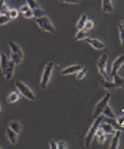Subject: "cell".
Listing matches in <instances>:
<instances>
[{
  "label": "cell",
  "mask_w": 124,
  "mask_h": 149,
  "mask_svg": "<svg viewBox=\"0 0 124 149\" xmlns=\"http://www.w3.org/2000/svg\"><path fill=\"white\" fill-rule=\"evenodd\" d=\"M85 41L90 44L93 48L97 50H102L105 48V44L101 41H99L97 39H92V38H86Z\"/></svg>",
  "instance_id": "obj_10"
},
{
  "label": "cell",
  "mask_w": 124,
  "mask_h": 149,
  "mask_svg": "<svg viewBox=\"0 0 124 149\" xmlns=\"http://www.w3.org/2000/svg\"><path fill=\"white\" fill-rule=\"evenodd\" d=\"M49 147L52 149H58L57 142L55 140H51L49 141Z\"/></svg>",
  "instance_id": "obj_37"
},
{
  "label": "cell",
  "mask_w": 124,
  "mask_h": 149,
  "mask_svg": "<svg viewBox=\"0 0 124 149\" xmlns=\"http://www.w3.org/2000/svg\"><path fill=\"white\" fill-rule=\"evenodd\" d=\"M102 115V114H101ZM102 121H106L107 123H110L112 126V127L116 130V131H123L124 132V126L123 125H121L117 121L116 118H108V117L104 116L102 115Z\"/></svg>",
  "instance_id": "obj_9"
},
{
  "label": "cell",
  "mask_w": 124,
  "mask_h": 149,
  "mask_svg": "<svg viewBox=\"0 0 124 149\" xmlns=\"http://www.w3.org/2000/svg\"><path fill=\"white\" fill-rule=\"evenodd\" d=\"M15 86L20 92L24 97L29 100V101H34L36 99L34 93L31 91L28 86L25 84L24 82L20 80H17L15 81Z\"/></svg>",
  "instance_id": "obj_4"
},
{
  "label": "cell",
  "mask_w": 124,
  "mask_h": 149,
  "mask_svg": "<svg viewBox=\"0 0 124 149\" xmlns=\"http://www.w3.org/2000/svg\"><path fill=\"white\" fill-rule=\"evenodd\" d=\"M102 121V115L98 116V118H95L94 121H93V124L91 125L89 130H88V133L86 135L85 139H84V145L86 148H89L93 140V138L96 136V133L97 129L99 127V125Z\"/></svg>",
  "instance_id": "obj_2"
},
{
  "label": "cell",
  "mask_w": 124,
  "mask_h": 149,
  "mask_svg": "<svg viewBox=\"0 0 124 149\" xmlns=\"http://www.w3.org/2000/svg\"><path fill=\"white\" fill-rule=\"evenodd\" d=\"M12 20L7 14H0V25H4Z\"/></svg>",
  "instance_id": "obj_28"
},
{
  "label": "cell",
  "mask_w": 124,
  "mask_h": 149,
  "mask_svg": "<svg viewBox=\"0 0 124 149\" xmlns=\"http://www.w3.org/2000/svg\"><path fill=\"white\" fill-rule=\"evenodd\" d=\"M87 71H88V67H84L82 68V69H80L77 73H76V79L77 80H82L86 77L87 74Z\"/></svg>",
  "instance_id": "obj_27"
},
{
  "label": "cell",
  "mask_w": 124,
  "mask_h": 149,
  "mask_svg": "<svg viewBox=\"0 0 124 149\" xmlns=\"http://www.w3.org/2000/svg\"><path fill=\"white\" fill-rule=\"evenodd\" d=\"M8 15L9 16V17H10L11 19H16L17 18V17L19 16V11L17 10V9H11L10 10H9V14Z\"/></svg>",
  "instance_id": "obj_30"
},
{
  "label": "cell",
  "mask_w": 124,
  "mask_h": 149,
  "mask_svg": "<svg viewBox=\"0 0 124 149\" xmlns=\"http://www.w3.org/2000/svg\"><path fill=\"white\" fill-rule=\"evenodd\" d=\"M94 26V23L92 20H88L87 19L86 22L85 24V26H84V29L88 30V31H90L91 29L93 28Z\"/></svg>",
  "instance_id": "obj_31"
},
{
  "label": "cell",
  "mask_w": 124,
  "mask_h": 149,
  "mask_svg": "<svg viewBox=\"0 0 124 149\" xmlns=\"http://www.w3.org/2000/svg\"><path fill=\"white\" fill-rule=\"evenodd\" d=\"M23 14L24 17L26 19H31L33 17V11L32 9H29L28 11H26V12H24V13L22 14Z\"/></svg>",
  "instance_id": "obj_33"
},
{
  "label": "cell",
  "mask_w": 124,
  "mask_h": 149,
  "mask_svg": "<svg viewBox=\"0 0 124 149\" xmlns=\"http://www.w3.org/2000/svg\"><path fill=\"white\" fill-rule=\"evenodd\" d=\"M119 25H120V26H121V27L123 28V29H124V21H123V22H121V23L119 24Z\"/></svg>",
  "instance_id": "obj_40"
},
{
  "label": "cell",
  "mask_w": 124,
  "mask_h": 149,
  "mask_svg": "<svg viewBox=\"0 0 124 149\" xmlns=\"http://www.w3.org/2000/svg\"><path fill=\"white\" fill-rule=\"evenodd\" d=\"M1 104H0V111H1Z\"/></svg>",
  "instance_id": "obj_41"
},
{
  "label": "cell",
  "mask_w": 124,
  "mask_h": 149,
  "mask_svg": "<svg viewBox=\"0 0 124 149\" xmlns=\"http://www.w3.org/2000/svg\"><path fill=\"white\" fill-rule=\"evenodd\" d=\"M96 136L97 138V141L99 143V144H101V145L104 144V143L106 142V134L103 132V130L100 127H98V129H97Z\"/></svg>",
  "instance_id": "obj_22"
},
{
  "label": "cell",
  "mask_w": 124,
  "mask_h": 149,
  "mask_svg": "<svg viewBox=\"0 0 124 149\" xmlns=\"http://www.w3.org/2000/svg\"><path fill=\"white\" fill-rule=\"evenodd\" d=\"M9 58H8L7 55L4 53H1V58H0V62H1V71H2L3 75L5 73L6 70H7L8 65H9Z\"/></svg>",
  "instance_id": "obj_20"
},
{
  "label": "cell",
  "mask_w": 124,
  "mask_h": 149,
  "mask_svg": "<svg viewBox=\"0 0 124 149\" xmlns=\"http://www.w3.org/2000/svg\"><path fill=\"white\" fill-rule=\"evenodd\" d=\"M121 131H116L114 137L112 138L111 141L109 148H118L119 146V141H120V136H121Z\"/></svg>",
  "instance_id": "obj_18"
},
{
  "label": "cell",
  "mask_w": 124,
  "mask_h": 149,
  "mask_svg": "<svg viewBox=\"0 0 124 149\" xmlns=\"http://www.w3.org/2000/svg\"><path fill=\"white\" fill-rule=\"evenodd\" d=\"M99 127L103 130V132L106 134H109V135H114L115 133L116 132L115 129L112 127V126L110 123H107L106 121H101V123L99 125Z\"/></svg>",
  "instance_id": "obj_13"
},
{
  "label": "cell",
  "mask_w": 124,
  "mask_h": 149,
  "mask_svg": "<svg viewBox=\"0 0 124 149\" xmlns=\"http://www.w3.org/2000/svg\"><path fill=\"white\" fill-rule=\"evenodd\" d=\"M118 30H119V36H120V40H121V45L124 47V29L119 24H118Z\"/></svg>",
  "instance_id": "obj_32"
},
{
  "label": "cell",
  "mask_w": 124,
  "mask_h": 149,
  "mask_svg": "<svg viewBox=\"0 0 124 149\" xmlns=\"http://www.w3.org/2000/svg\"><path fill=\"white\" fill-rule=\"evenodd\" d=\"M0 148H1V147H0Z\"/></svg>",
  "instance_id": "obj_44"
},
{
  "label": "cell",
  "mask_w": 124,
  "mask_h": 149,
  "mask_svg": "<svg viewBox=\"0 0 124 149\" xmlns=\"http://www.w3.org/2000/svg\"><path fill=\"white\" fill-rule=\"evenodd\" d=\"M110 99H111V93H108L103 96V99H101L98 103H97L96 105L95 106L94 110H93V118H94V119L95 118H98V116H100L102 114L103 109H105V107H106V105L109 104V100H110Z\"/></svg>",
  "instance_id": "obj_7"
},
{
  "label": "cell",
  "mask_w": 124,
  "mask_h": 149,
  "mask_svg": "<svg viewBox=\"0 0 124 149\" xmlns=\"http://www.w3.org/2000/svg\"><path fill=\"white\" fill-rule=\"evenodd\" d=\"M59 1L67 4H79L82 0H59Z\"/></svg>",
  "instance_id": "obj_35"
},
{
  "label": "cell",
  "mask_w": 124,
  "mask_h": 149,
  "mask_svg": "<svg viewBox=\"0 0 124 149\" xmlns=\"http://www.w3.org/2000/svg\"><path fill=\"white\" fill-rule=\"evenodd\" d=\"M16 64H14L13 61L12 60H9V65H8V67L6 70L5 73H4V76L5 77L6 80H11L12 79L14 76V69H15Z\"/></svg>",
  "instance_id": "obj_14"
},
{
  "label": "cell",
  "mask_w": 124,
  "mask_h": 149,
  "mask_svg": "<svg viewBox=\"0 0 124 149\" xmlns=\"http://www.w3.org/2000/svg\"><path fill=\"white\" fill-rule=\"evenodd\" d=\"M20 99V95L17 92H16V91H13V92H11L9 95H8L7 101L8 103H9V104H14V103L19 101Z\"/></svg>",
  "instance_id": "obj_24"
},
{
  "label": "cell",
  "mask_w": 124,
  "mask_h": 149,
  "mask_svg": "<svg viewBox=\"0 0 124 149\" xmlns=\"http://www.w3.org/2000/svg\"><path fill=\"white\" fill-rule=\"evenodd\" d=\"M57 146H58V149L59 148H61V149H66L68 148L67 144L64 141H60L57 143Z\"/></svg>",
  "instance_id": "obj_34"
},
{
  "label": "cell",
  "mask_w": 124,
  "mask_h": 149,
  "mask_svg": "<svg viewBox=\"0 0 124 149\" xmlns=\"http://www.w3.org/2000/svg\"><path fill=\"white\" fill-rule=\"evenodd\" d=\"M9 47L11 50V58L12 61L17 65H20L22 62L24 58V54L22 49L17 43L9 41L8 42Z\"/></svg>",
  "instance_id": "obj_1"
},
{
  "label": "cell",
  "mask_w": 124,
  "mask_h": 149,
  "mask_svg": "<svg viewBox=\"0 0 124 149\" xmlns=\"http://www.w3.org/2000/svg\"><path fill=\"white\" fill-rule=\"evenodd\" d=\"M89 35V31L84 29H82L79 30V31H77L75 36H74V39H75L76 41L84 40V39H86V38H88Z\"/></svg>",
  "instance_id": "obj_19"
},
{
  "label": "cell",
  "mask_w": 124,
  "mask_h": 149,
  "mask_svg": "<svg viewBox=\"0 0 124 149\" xmlns=\"http://www.w3.org/2000/svg\"><path fill=\"white\" fill-rule=\"evenodd\" d=\"M0 58H1V54H0Z\"/></svg>",
  "instance_id": "obj_43"
},
{
  "label": "cell",
  "mask_w": 124,
  "mask_h": 149,
  "mask_svg": "<svg viewBox=\"0 0 124 149\" xmlns=\"http://www.w3.org/2000/svg\"><path fill=\"white\" fill-rule=\"evenodd\" d=\"M10 8H9L6 4H4L2 8V10H1V14H9V10H10Z\"/></svg>",
  "instance_id": "obj_36"
},
{
  "label": "cell",
  "mask_w": 124,
  "mask_h": 149,
  "mask_svg": "<svg viewBox=\"0 0 124 149\" xmlns=\"http://www.w3.org/2000/svg\"><path fill=\"white\" fill-rule=\"evenodd\" d=\"M4 4H5L4 0H0V14H1V10H2L3 6H4Z\"/></svg>",
  "instance_id": "obj_39"
},
{
  "label": "cell",
  "mask_w": 124,
  "mask_h": 149,
  "mask_svg": "<svg viewBox=\"0 0 124 149\" xmlns=\"http://www.w3.org/2000/svg\"><path fill=\"white\" fill-rule=\"evenodd\" d=\"M4 1H9V0H4Z\"/></svg>",
  "instance_id": "obj_42"
},
{
  "label": "cell",
  "mask_w": 124,
  "mask_h": 149,
  "mask_svg": "<svg viewBox=\"0 0 124 149\" xmlns=\"http://www.w3.org/2000/svg\"><path fill=\"white\" fill-rule=\"evenodd\" d=\"M102 10L105 13H113L114 7L111 0H102Z\"/></svg>",
  "instance_id": "obj_16"
},
{
  "label": "cell",
  "mask_w": 124,
  "mask_h": 149,
  "mask_svg": "<svg viewBox=\"0 0 124 149\" xmlns=\"http://www.w3.org/2000/svg\"><path fill=\"white\" fill-rule=\"evenodd\" d=\"M100 84L103 87L104 89L107 90L109 91H114V90L116 89V86L115 84L114 81H106L105 79H103L100 81Z\"/></svg>",
  "instance_id": "obj_15"
},
{
  "label": "cell",
  "mask_w": 124,
  "mask_h": 149,
  "mask_svg": "<svg viewBox=\"0 0 124 149\" xmlns=\"http://www.w3.org/2000/svg\"><path fill=\"white\" fill-rule=\"evenodd\" d=\"M87 21V15L86 14H82L81 18L78 21L77 24H76V29L78 30L82 29H84V26H85L86 22Z\"/></svg>",
  "instance_id": "obj_25"
},
{
  "label": "cell",
  "mask_w": 124,
  "mask_h": 149,
  "mask_svg": "<svg viewBox=\"0 0 124 149\" xmlns=\"http://www.w3.org/2000/svg\"><path fill=\"white\" fill-rule=\"evenodd\" d=\"M54 66V64L52 61H50V62H49L48 64L46 65L45 68H44V71H43L40 80V84H39V86H40L41 90H44L47 88L51 77H52Z\"/></svg>",
  "instance_id": "obj_3"
},
{
  "label": "cell",
  "mask_w": 124,
  "mask_h": 149,
  "mask_svg": "<svg viewBox=\"0 0 124 149\" xmlns=\"http://www.w3.org/2000/svg\"><path fill=\"white\" fill-rule=\"evenodd\" d=\"M113 78V81L115 84L117 88H124V78L120 77L118 74H114L113 77H111Z\"/></svg>",
  "instance_id": "obj_21"
},
{
  "label": "cell",
  "mask_w": 124,
  "mask_h": 149,
  "mask_svg": "<svg viewBox=\"0 0 124 149\" xmlns=\"http://www.w3.org/2000/svg\"><path fill=\"white\" fill-rule=\"evenodd\" d=\"M26 2H27L28 6L31 9H34L36 8L39 7V4L36 0H26Z\"/></svg>",
  "instance_id": "obj_29"
},
{
  "label": "cell",
  "mask_w": 124,
  "mask_h": 149,
  "mask_svg": "<svg viewBox=\"0 0 124 149\" xmlns=\"http://www.w3.org/2000/svg\"><path fill=\"white\" fill-rule=\"evenodd\" d=\"M34 20L36 22V23L37 24L38 26L43 31L51 33V34H54L55 33L56 31L52 21L49 19L47 16H44V17H40V18L34 19Z\"/></svg>",
  "instance_id": "obj_6"
},
{
  "label": "cell",
  "mask_w": 124,
  "mask_h": 149,
  "mask_svg": "<svg viewBox=\"0 0 124 149\" xmlns=\"http://www.w3.org/2000/svg\"><path fill=\"white\" fill-rule=\"evenodd\" d=\"M29 9H30L29 7L28 6V4H24V5H22V7H20V12H21V13H24V12H26V11H28Z\"/></svg>",
  "instance_id": "obj_38"
},
{
  "label": "cell",
  "mask_w": 124,
  "mask_h": 149,
  "mask_svg": "<svg viewBox=\"0 0 124 149\" xmlns=\"http://www.w3.org/2000/svg\"><path fill=\"white\" fill-rule=\"evenodd\" d=\"M5 135L7 139H8L9 142L13 145H15L17 142V139H18V134L15 133L13 130L11 129L10 128H7L5 131Z\"/></svg>",
  "instance_id": "obj_12"
},
{
  "label": "cell",
  "mask_w": 124,
  "mask_h": 149,
  "mask_svg": "<svg viewBox=\"0 0 124 149\" xmlns=\"http://www.w3.org/2000/svg\"><path fill=\"white\" fill-rule=\"evenodd\" d=\"M82 69V66L81 65L76 64V65H72V66H69L68 67L64 68L63 70L61 71V74L63 76L66 75H71V74H76L80 69Z\"/></svg>",
  "instance_id": "obj_11"
},
{
  "label": "cell",
  "mask_w": 124,
  "mask_h": 149,
  "mask_svg": "<svg viewBox=\"0 0 124 149\" xmlns=\"http://www.w3.org/2000/svg\"><path fill=\"white\" fill-rule=\"evenodd\" d=\"M124 64V54L120 55L118 56L114 61L113 62L112 66H111V77H113L114 74H118V71L121 69L123 64Z\"/></svg>",
  "instance_id": "obj_8"
},
{
  "label": "cell",
  "mask_w": 124,
  "mask_h": 149,
  "mask_svg": "<svg viewBox=\"0 0 124 149\" xmlns=\"http://www.w3.org/2000/svg\"><path fill=\"white\" fill-rule=\"evenodd\" d=\"M107 61L108 55L106 54H103L99 57L98 61H96V66L98 69V72L103 77V79L106 81H110V77L107 73Z\"/></svg>",
  "instance_id": "obj_5"
},
{
  "label": "cell",
  "mask_w": 124,
  "mask_h": 149,
  "mask_svg": "<svg viewBox=\"0 0 124 149\" xmlns=\"http://www.w3.org/2000/svg\"><path fill=\"white\" fill-rule=\"evenodd\" d=\"M9 127L12 130H13L17 134H20L22 130V125L20 121L17 120H12L9 123Z\"/></svg>",
  "instance_id": "obj_17"
},
{
  "label": "cell",
  "mask_w": 124,
  "mask_h": 149,
  "mask_svg": "<svg viewBox=\"0 0 124 149\" xmlns=\"http://www.w3.org/2000/svg\"><path fill=\"white\" fill-rule=\"evenodd\" d=\"M33 17L34 19L40 18V17H44V16H46V12L42 9L40 7L36 8V9H33Z\"/></svg>",
  "instance_id": "obj_26"
},
{
  "label": "cell",
  "mask_w": 124,
  "mask_h": 149,
  "mask_svg": "<svg viewBox=\"0 0 124 149\" xmlns=\"http://www.w3.org/2000/svg\"><path fill=\"white\" fill-rule=\"evenodd\" d=\"M102 115L104 116L108 117V118H116V116L115 113H114V111L112 110L110 106L108 104L106 105V107H105V109H103L102 112Z\"/></svg>",
  "instance_id": "obj_23"
}]
</instances>
